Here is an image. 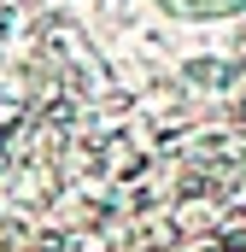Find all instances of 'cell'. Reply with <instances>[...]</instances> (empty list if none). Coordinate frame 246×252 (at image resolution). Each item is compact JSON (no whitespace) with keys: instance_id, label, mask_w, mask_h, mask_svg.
Listing matches in <instances>:
<instances>
[{"instance_id":"cell-1","label":"cell","mask_w":246,"mask_h":252,"mask_svg":"<svg viewBox=\"0 0 246 252\" xmlns=\"http://www.w3.org/2000/svg\"><path fill=\"white\" fill-rule=\"evenodd\" d=\"M193 6H199V12H211V6H217V12H235L241 0H193Z\"/></svg>"}]
</instances>
